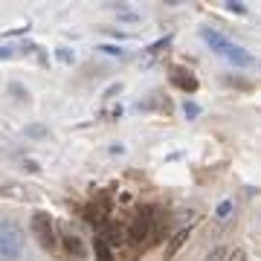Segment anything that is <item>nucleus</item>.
<instances>
[{
    "mask_svg": "<svg viewBox=\"0 0 261 261\" xmlns=\"http://www.w3.org/2000/svg\"><path fill=\"white\" fill-rule=\"evenodd\" d=\"M232 212H235V200H232V197H224L221 203L215 206V221H229Z\"/></svg>",
    "mask_w": 261,
    "mask_h": 261,
    "instance_id": "obj_7",
    "label": "nucleus"
},
{
    "mask_svg": "<svg viewBox=\"0 0 261 261\" xmlns=\"http://www.w3.org/2000/svg\"><path fill=\"white\" fill-rule=\"evenodd\" d=\"M226 261H247V252L244 250H226Z\"/></svg>",
    "mask_w": 261,
    "mask_h": 261,
    "instance_id": "obj_17",
    "label": "nucleus"
},
{
    "mask_svg": "<svg viewBox=\"0 0 261 261\" xmlns=\"http://www.w3.org/2000/svg\"><path fill=\"white\" fill-rule=\"evenodd\" d=\"M180 111H183V116H186L189 122H195L197 116H200V113H203V108H200V105H197L195 99H186V102L180 105Z\"/></svg>",
    "mask_w": 261,
    "mask_h": 261,
    "instance_id": "obj_9",
    "label": "nucleus"
},
{
    "mask_svg": "<svg viewBox=\"0 0 261 261\" xmlns=\"http://www.w3.org/2000/svg\"><path fill=\"white\" fill-rule=\"evenodd\" d=\"M6 90H9V93L15 96V99H18V102H29V90L23 87V84H18V82H9V87H6Z\"/></svg>",
    "mask_w": 261,
    "mask_h": 261,
    "instance_id": "obj_14",
    "label": "nucleus"
},
{
    "mask_svg": "<svg viewBox=\"0 0 261 261\" xmlns=\"http://www.w3.org/2000/svg\"><path fill=\"white\" fill-rule=\"evenodd\" d=\"M23 134H27L29 140H44V137H49V128H44V125H27Z\"/></svg>",
    "mask_w": 261,
    "mask_h": 261,
    "instance_id": "obj_13",
    "label": "nucleus"
},
{
    "mask_svg": "<svg viewBox=\"0 0 261 261\" xmlns=\"http://www.w3.org/2000/svg\"><path fill=\"white\" fill-rule=\"evenodd\" d=\"M108 151H111V154H125V151H128V145H125V142H113Z\"/></svg>",
    "mask_w": 261,
    "mask_h": 261,
    "instance_id": "obj_19",
    "label": "nucleus"
},
{
    "mask_svg": "<svg viewBox=\"0 0 261 261\" xmlns=\"http://www.w3.org/2000/svg\"><path fill=\"white\" fill-rule=\"evenodd\" d=\"M27 247V232L18 221L0 218V261H20Z\"/></svg>",
    "mask_w": 261,
    "mask_h": 261,
    "instance_id": "obj_2",
    "label": "nucleus"
},
{
    "mask_svg": "<svg viewBox=\"0 0 261 261\" xmlns=\"http://www.w3.org/2000/svg\"><path fill=\"white\" fill-rule=\"evenodd\" d=\"M99 53H105V56H111V58H128V49L119 47V44H99Z\"/></svg>",
    "mask_w": 261,
    "mask_h": 261,
    "instance_id": "obj_11",
    "label": "nucleus"
},
{
    "mask_svg": "<svg viewBox=\"0 0 261 261\" xmlns=\"http://www.w3.org/2000/svg\"><path fill=\"white\" fill-rule=\"evenodd\" d=\"M23 168H27V171H41V166H38L35 160H27V163H23Z\"/></svg>",
    "mask_w": 261,
    "mask_h": 261,
    "instance_id": "obj_21",
    "label": "nucleus"
},
{
    "mask_svg": "<svg viewBox=\"0 0 261 261\" xmlns=\"http://www.w3.org/2000/svg\"><path fill=\"white\" fill-rule=\"evenodd\" d=\"M18 56V47L15 44H0V61H12Z\"/></svg>",
    "mask_w": 261,
    "mask_h": 261,
    "instance_id": "obj_15",
    "label": "nucleus"
},
{
    "mask_svg": "<svg viewBox=\"0 0 261 261\" xmlns=\"http://www.w3.org/2000/svg\"><path fill=\"white\" fill-rule=\"evenodd\" d=\"M29 27H18V29H9V32H3L0 38H18V35H27Z\"/></svg>",
    "mask_w": 261,
    "mask_h": 261,
    "instance_id": "obj_18",
    "label": "nucleus"
},
{
    "mask_svg": "<svg viewBox=\"0 0 261 261\" xmlns=\"http://www.w3.org/2000/svg\"><path fill=\"white\" fill-rule=\"evenodd\" d=\"M221 58H224L226 64L238 67V70H250V67H255V56H252L247 47H241V44H232V41H229V47L221 53Z\"/></svg>",
    "mask_w": 261,
    "mask_h": 261,
    "instance_id": "obj_4",
    "label": "nucleus"
},
{
    "mask_svg": "<svg viewBox=\"0 0 261 261\" xmlns=\"http://www.w3.org/2000/svg\"><path fill=\"white\" fill-rule=\"evenodd\" d=\"M224 9L232 12V15H247V6H244V3H232V0H229V3H224Z\"/></svg>",
    "mask_w": 261,
    "mask_h": 261,
    "instance_id": "obj_16",
    "label": "nucleus"
},
{
    "mask_svg": "<svg viewBox=\"0 0 261 261\" xmlns=\"http://www.w3.org/2000/svg\"><path fill=\"white\" fill-rule=\"evenodd\" d=\"M221 255H226V247H218L215 252H209V261H221Z\"/></svg>",
    "mask_w": 261,
    "mask_h": 261,
    "instance_id": "obj_20",
    "label": "nucleus"
},
{
    "mask_svg": "<svg viewBox=\"0 0 261 261\" xmlns=\"http://www.w3.org/2000/svg\"><path fill=\"white\" fill-rule=\"evenodd\" d=\"M200 41L212 49L215 56H221V53L229 47V38H226L221 29H215V27H200Z\"/></svg>",
    "mask_w": 261,
    "mask_h": 261,
    "instance_id": "obj_5",
    "label": "nucleus"
},
{
    "mask_svg": "<svg viewBox=\"0 0 261 261\" xmlns=\"http://www.w3.org/2000/svg\"><path fill=\"white\" fill-rule=\"evenodd\" d=\"M32 235L38 238V244L44 247V250H56V224H53V218L49 212H35L32 215Z\"/></svg>",
    "mask_w": 261,
    "mask_h": 261,
    "instance_id": "obj_3",
    "label": "nucleus"
},
{
    "mask_svg": "<svg viewBox=\"0 0 261 261\" xmlns=\"http://www.w3.org/2000/svg\"><path fill=\"white\" fill-rule=\"evenodd\" d=\"M163 232H166V226H163V218H160V212L154 209V206L140 209V212L134 215L130 226H128L130 241L134 244H145V247L163 241Z\"/></svg>",
    "mask_w": 261,
    "mask_h": 261,
    "instance_id": "obj_1",
    "label": "nucleus"
},
{
    "mask_svg": "<svg viewBox=\"0 0 261 261\" xmlns=\"http://www.w3.org/2000/svg\"><path fill=\"white\" fill-rule=\"evenodd\" d=\"M93 250H96V261H116V258H113V250L102 241V238H96Z\"/></svg>",
    "mask_w": 261,
    "mask_h": 261,
    "instance_id": "obj_12",
    "label": "nucleus"
},
{
    "mask_svg": "<svg viewBox=\"0 0 261 261\" xmlns=\"http://www.w3.org/2000/svg\"><path fill=\"white\" fill-rule=\"evenodd\" d=\"M53 56H56V61H58V64H64V67H73L75 61H79V56H75V49H73V47H64V44L53 49Z\"/></svg>",
    "mask_w": 261,
    "mask_h": 261,
    "instance_id": "obj_6",
    "label": "nucleus"
},
{
    "mask_svg": "<svg viewBox=\"0 0 261 261\" xmlns=\"http://www.w3.org/2000/svg\"><path fill=\"white\" fill-rule=\"evenodd\" d=\"M189 235H192V229H189V226H183V229H177V232H174V238L168 241V255H174V252H177L180 247H183V244L189 241Z\"/></svg>",
    "mask_w": 261,
    "mask_h": 261,
    "instance_id": "obj_8",
    "label": "nucleus"
},
{
    "mask_svg": "<svg viewBox=\"0 0 261 261\" xmlns=\"http://www.w3.org/2000/svg\"><path fill=\"white\" fill-rule=\"evenodd\" d=\"M64 247H67V252H75V258H84V247H82L79 235H64Z\"/></svg>",
    "mask_w": 261,
    "mask_h": 261,
    "instance_id": "obj_10",
    "label": "nucleus"
}]
</instances>
